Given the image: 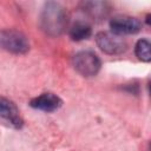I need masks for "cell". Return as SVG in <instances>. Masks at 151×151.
Returning <instances> with one entry per match:
<instances>
[{
    "instance_id": "1",
    "label": "cell",
    "mask_w": 151,
    "mask_h": 151,
    "mask_svg": "<svg viewBox=\"0 0 151 151\" xmlns=\"http://www.w3.org/2000/svg\"><path fill=\"white\" fill-rule=\"evenodd\" d=\"M67 24V13L59 2L48 1L44 5L39 15V26L45 34L59 37L65 32Z\"/></svg>"
},
{
    "instance_id": "2",
    "label": "cell",
    "mask_w": 151,
    "mask_h": 151,
    "mask_svg": "<svg viewBox=\"0 0 151 151\" xmlns=\"http://www.w3.org/2000/svg\"><path fill=\"white\" fill-rule=\"evenodd\" d=\"M0 48L13 54H25L29 50V42L20 31L2 29L0 31Z\"/></svg>"
},
{
    "instance_id": "3",
    "label": "cell",
    "mask_w": 151,
    "mask_h": 151,
    "mask_svg": "<svg viewBox=\"0 0 151 151\" xmlns=\"http://www.w3.org/2000/svg\"><path fill=\"white\" fill-rule=\"evenodd\" d=\"M74 70L83 77L90 78L97 76L100 70L101 61L99 57L91 51H80L78 52L72 60Z\"/></svg>"
},
{
    "instance_id": "4",
    "label": "cell",
    "mask_w": 151,
    "mask_h": 151,
    "mask_svg": "<svg viewBox=\"0 0 151 151\" xmlns=\"http://www.w3.org/2000/svg\"><path fill=\"white\" fill-rule=\"evenodd\" d=\"M97 46L109 55H118L127 50L126 41L112 32H99L96 35Z\"/></svg>"
},
{
    "instance_id": "5",
    "label": "cell",
    "mask_w": 151,
    "mask_h": 151,
    "mask_svg": "<svg viewBox=\"0 0 151 151\" xmlns=\"http://www.w3.org/2000/svg\"><path fill=\"white\" fill-rule=\"evenodd\" d=\"M110 27L112 29V33L117 35H124V34H134L138 33L142 28V22L130 15H116L110 21Z\"/></svg>"
},
{
    "instance_id": "6",
    "label": "cell",
    "mask_w": 151,
    "mask_h": 151,
    "mask_svg": "<svg viewBox=\"0 0 151 151\" xmlns=\"http://www.w3.org/2000/svg\"><path fill=\"white\" fill-rule=\"evenodd\" d=\"M29 105L35 110H40L44 112H54L61 107L63 101L57 94L51 92H45L33 98L29 101Z\"/></svg>"
},
{
    "instance_id": "7",
    "label": "cell",
    "mask_w": 151,
    "mask_h": 151,
    "mask_svg": "<svg viewBox=\"0 0 151 151\" xmlns=\"http://www.w3.org/2000/svg\"><path fill=\"white\" fill-rule=\"evenodd\" d=\"M0 118L5 119L17 129H20L24 123L15 104L2 97H0Z\"/></svg>"
},
{
    "instance_id": "8",
    "label": "cell",
    "mask_w": 151,
    "mask_h": 151,
    "mask_svg": "<svg viewBox=\"0 0 151 151\" xmlns=\"http://www.w3.org/2000/svg\"><path fill=\"white\" fill-rule=\"evenodd\" d=\"M80 8L93 20L105 19L111 11V6L106 1H83L80 4Z\"/></svg>"
},
{
    "instance_id": "9",
    "label": "cell",
    "mask_w": 151,
    "mask_h": 151,
    "mask_svg": "<svg viewBox=\"0 0 151 151\" xmlns=\"http://www.w3.org/2000/svg\"><path fill=\"white\" fill-rule=\"evenodd\" d=\"M68 34L73 41H81L90 38V35L92 34V28H91V25L87 24L86 21L79 20L71 26Z\"/></svg>"
},
{
    "instance_id": "10",
    "label": "cell",
    "mask_w": 151,
    "mask_h": 151,
    "mask_svg": "<svg viewBox=\"0 0 151 151\" xmlns=\"http://www.w3.org/2000/svg\"><path fill=\"white\" fill-rule=\"evenodd\" d=\"M151 45L150 41L147 39H139L134 46V53L137 55V58L142 61L149 63L151 60V52H150Z\"/></svg>"
}]
</instances>
